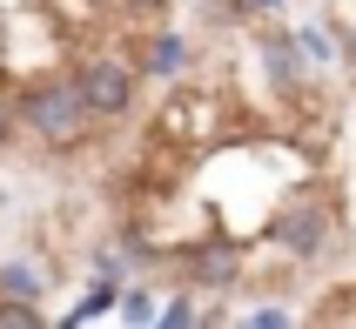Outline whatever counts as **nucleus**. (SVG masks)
Returning a JSON list of instances; mask_svg holds the SVG:
<instances>
[{
  "mask_svg": "<svg viewBox=\"0 0 356 329\" xmlns=\"http://www.w3.org/2000/svg\"><path fill=\"white\" fill-rule=\"evenodd\" d=\"M20 128H27L40 148H81L88 128H95V108H88L74 74H40L34 88L20 95Z\"/></svg>",
  "mask_w": 356,
  "mask_h": 329,
  "instance_id": "f257e3e1",
  "label": "nucleus"
},
{
  "mask_svg": "<svg viewBox=\"0 0 356 329\" xmlns=\"http://www.w3.org/2000/svg\"><path fill=\"white\" fill-rule=\"evenodd\" d=\"M74 81H81V95H88V108H95V121H121L135 108L141 67H128V61H115V54H95V61H81Z\"/></svg>",
  "mask_w": 356,
  "mask_h": 329,
  "instance_id": "f03ea898",
  "label": "nucleus"
},
{
  "mask_svg": "<svg viewBox=\"0 0 356 329\" xmlns=\"http://www.w3.org/2000/svg\"><path fill=\"white\" fill-rule=\"evenodd\" d=\"M276 242L296 255V262L323 255V249H330V209H323V202H296V209L276 222Z\"/></svg>",
  "mask_w": 356,
  "mask_h": 329,
  "instance_id": "7ed1b4c3",
  "label": "nucleus"
},
{
  "mask_svg": "<svg viewBox=\"0 0 356 329\" xmlns=\"http://www.w3.org/2000/svg\"><path fill=\"white\" fill-rule=\"evenodd\" d=\"M236 269H242V235H216V242H202V249L188 255V275L209 282V289H222Z\"/></svg>",
  "mask_w": 356,
  "mask_h": 329,
  "instance_id": "20e7f679",
  "label": "nucleus"
},
{
  "mask_svg": "<svg viewBox=\"0 0 356 329\" xmlns=\"http://www.w3.org/2000/svg\"><path fill=\"white\" fill-rule=\"evenodd\" d=\"M115 310H121V275H95V282H88V296L67 310V329L101 323V316H115Z\"/></svg>",
  "mask_w": 356,
  "mask_h": 329,
  "instance_id": "39448f33",
  "label": "nucleus"
},
{
  "mask_svg": "<svg viewBox=\"0 0 356 329\" xmlns=\"http://www.w3.org/2000/svg\"><path fill=\"white\" fill-rule=\"evenodd\" d=\"M181 67H188V40H181V34H155V40H148V54H141V74L175 81Z\"/></svg>",
  "mask_w": 356,
  "mask_h": 329,
  "instance_id": "423d86ee",
  "label": "nucleus"
},
{
  "mask_svg": "<svg viewBox=\"0 0 356 329\" xmlns=\"http://www.w3.org/2000/svg\"><path fill=\"white\" fill-rule=\"evenodd\" d=\"M296 47H302L296 34H269V40H262V67H269V74H276L282 88H289V81L302 74V61H296Z\"/></svg>",
  "mask_w": 356,
  "mask_h": 329,
  "instance_id": "0eeeda50",
  "label": "nucleus"
},
{
  "mask_svg": "<svg viewBox=\"0 0 356 329\" xmlns=\"http://www.w3.org/2000/svg\"><path fill=\"white\" fill-rule=\"evenodd\" d=\"M0 296H27V303H40V296H47L40 262H0Z\"/></svg>",
  "mask_w": 356,
  "mask_h": 329,
  "instance_id": "6e6552de",
  "label": "nucleus"
},
{
  "mask_svg": "<svg viewBox=\"0 0 356 329\" xmlns=\"http://www.w3.org/2000/svg\"><path fill=\"white\" fill-rule=\"evenodd\" d=\"M47 316H40V303H27V296H0V329H40Z\"/></svg>",
  "mask_w": 356,
  "mask_h": 329,
  "instance_id": "1a4fd4ad",
  "label": "nucleus"
},
{
  "mask_svg": "<svg viewBox=\"0 0 356 329\" xmlns=\"http://www.w3.org/2000/svg\"><path fill=\"white\" fill-rule=\"evenodd\" d=\"M115 316H121V323H155L161 310H155V296H148V289H121V310Z\"/></svg>",
  "mask_w": 356,
  "mask_h": 329,
  "instance_id": "9d476101",
  "label": "nucleus"
},
{
  "mask_svg": "<svg viewBox=\"0 0 356 329\" xmlns=\"http://www.w3.org/2000/svg\"><path fill=\"white\" fill-rule=\"evenodd\" d=\"M155 323H161V329H195V323H202V310L188 303V296H175V303H168V310H161Z\"/></svg>",
  "mask_w": 356,
  "mask_h": 329,
  "instance_id": "9b49d317",
  "label": "nucleus"
},
{
  "mask_svg": "<svg viewBox=\"0 0 356 329\" xmlns=\"http://www.w3.org/2000/svg\"><path fill=\"white\" fill-rule=\"evenodd\" d=\"M14 135H20V95H7V88H0V148H7Z\"/></svg>",
  "mask_w": 356,
  "mask_h": 329,
  "instance_id": "f8f14e48",
  "label": "nucleus"
},
{
  "mask_svg": "<svg viewBox=\"0 0 356 329\" xmlns=\"http://www.w3.org/2000/svg\"><path fill=\"white\" fill-rule=\"evenodd\" d=\"M249 323H262V329H282V323H296V310H282V303H269V310H256Z\"/></svg>",
  "mask_w": 356,
  "mask_h": 329,
  "instance_id": "ddd939ff",
  "label": "nucleus"
},
{
  "mask_svg": "<svg viewBox=\"0 0 356 329\" xmlns=\"http://www.w3.org/2000/svg\"><path fill=\"white\" fill-rule=\"evenodd\" d=\"M135 14H168V0H128Z\"/></svg>",
  "mask_w": 356,
  "mask_h": 329,
  "instance_id": "4468645a",
  "label": "nucleus"
}]
</instances>
